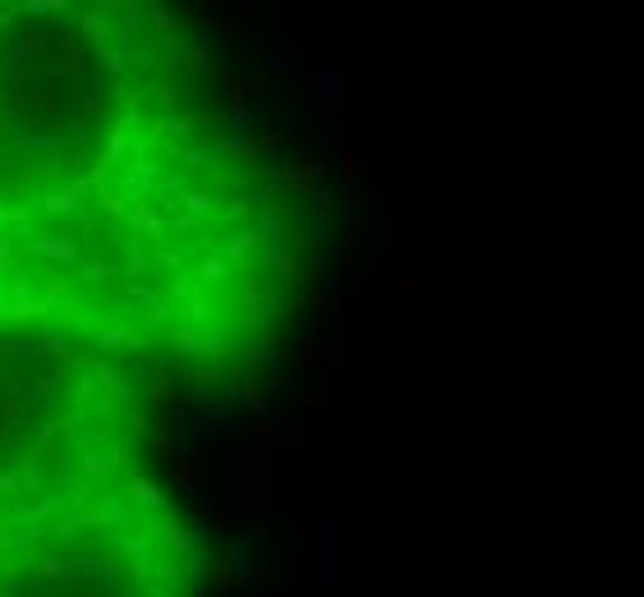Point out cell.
Instances as JSON below:
<instances>
[{
    "mask_svg": "<svg viewBox=\"0 0 644 597\" xmlns=\"http://www.w3.org/2000/svg\"><path fill=\"white\" fill-rule=\"evenodd\" d=\"M28 243H33L37 258H51V262H74V253H79V248H74V239H65V234H42V239L33 234Z\"/></svg>",
    "mask_w": 644,
    "mask_h": 597,
    "instance_id": "cell-1",
    "label": "cell"
},
{
    "mask_svg": "<svg viewBox=\"0 0 644 597\" xmlns=\"http://www.w3.org/2000/svg\"><path fill=\"white\" fill-rule=\"evenodd\" d=\"M129 496H134V501H139V505H152V510H161V515H175V505L166 501V496H161V492H157V487H152V483H143V478H139V483L129 487Z\"/></svg>",
    "mask_w": 644,
    "mask_h": 597,
    "instance_id": "cell-2",
    "label": "cell"
},
{
    "mask_svg": "<svg viewBox=\"0 0 644 597\" xmlns=\"http://www.w3.org/2000/svg\"><path fill=\"white\" fill-rule=\"evenodd\" d=\"M111 464H115V459H106V455H83V464H79V478H87V483H97V478H106V473H111Z\"/></svg>",
    "mask_w": 644,
    "mask_h": 597,
    "instance_id": "cell-3",
    "label": "cell"
},
{
    "mask_svg": "<svg viewBox=\"0 0 644 597\" xmlns=\"http://www.w3.org/2000/svg\"><path fill=\"white\" fill-rule=\"evenodd\" d=\"M83 37H87V42H97V51H106V18L102 14H87L83 18Z\"/></svg>",
    "mask_w": 644,
    "mask_h": 597,
    "instance_id": "cell-4",
    "label": "cell"
},
{
    "mask_svg": "<svg viewBox=\"0 0 644 597\" xmlns=\"http://www.w3.org/2000/svg\"><path fill=\"white\" fill-rule=\"evenodd\" d=\"M102 386L111 390V400H129L134 390H129V381H124L120 373H111V368H102Z\"/></svg>",
    "mask_w": 644,
    "mask_h": 597,
    "instance_id": "cell-5",
    "label": "cell"
},
{
    "mask_svg": "<svg viewBox=\"0 0 644 597\" xmlns=\"http://www.w3.org/2000/svg\"><path fill=\"white\" fill-rule=\"evenodd\" d=\"M318 92H322V106H336L340 102V78L336 74H322L318 78Z\"/></svg>",
    "mask_w": 644,
    "mask_h": 597,
    "instance_id": "cell-6",
    "label": "cell"
},
{
    "mask_svg": "<svg viewBox=\"0 0 644 597\" xmlns=\"http://www.w3.org/2000/svg\"><path fill=\"white\" fill-rule=\"evenodd\" d=\"M28 14H65V9H70V5H65V0H28Z\"/></svg>",
    "mask_w": 644,
    "mask_h": 597,
    "instance_id": "cell-7",
    "label": "cell"
},
{
    "mask_svg": "<svg viewBox=\"0 0 644 597\" xmlns=\"http://www.w3.org/2000/svg\"><path fill=\"white\" fill-rule=\"evenodd\" d=\"M46 207L51 212H83V202L74 193H55V198H46Z\"/></svg>",
    "mask_w": 644,
    "mask_h": 597,
    "instance_id": "cell-8",
    "label": "cell"
},
{
    "mask_svg": "<svg viewBox=\"0 0 644 597\" xmlns=\"http://www.w3.org/2000/svg\"><path fill=\"white\" fill-rule=\"evenodd\" d=\"M106 276H115V267H102V262H97V267H87V271H83V280H87V285H102Z\"/></svg>",
    "mask_w": 644,
    "mask_h": 597,
    "instance_id": "cell-9",
    "label": "cell"
},
{
    "mask_svg": "<svg viewBox=\"0 0 644 597\" xmlns=\"http://www.w3.org/2000/svg\"><path fill=\"white\" fill-rule=\"evenodd\" d=\"M148 395H152V400H166V395H171V386H166V377H152V381H148Z\"/></svg>",
    "mask_w": 644,
    "mask_h": 597,
    "instance_id": "cell-10",
    "label": "cell"
},
{
    "mask_svg": "<svg viewBox=\"0 0 644 597\" xmlns=\"http://www.w3.org/2000/svg\"><path fill=\"white\" fill-rule=\"evenodd\" d=\"M9 267H14V243L0 239V271H9Z\"/></svg>",
    "mask_w": 644,
    "mask_h": 597,
    "instance_id": "cell-11",
    "label": "cell"
},
{
    "mask_svg": "<svg viewBox=\"0 0 644 597\" xmlns=\"http://www.w3.org/2000/svg\"><path fill=\"white\" fill-rule=\"evenodd\" d=\"M97 340H102L106 349H115V345H124V331H102V336H97Z\"/></svg>",
    "mask_w": 644,
    "mask_h": 597,
    "instance_id": "cell-12",
    "label": "cell"
},
{
    "mask_svg": "<svg viewBox=\"0 0 644 597\" xmlns=\"http://www.w3.org/2000/svg\"><path fill=\"white\" fill-rule=\"evenodd\" d=\"M9 225H14V207H0V239H5Z\"/></svg>",
    "mask_w": 644,
    "mask_h": 597,
    "instance_id": "cell-13",
    "label": "cell"
},
{
    "mask_svg": "<svg viewBox=\"0 0 644 597\" xmlns=\"http://www.w3.org/2000/svg\"><path fill=\"white\" fill-rule=\"evenodd\" d=\"M87 395H92V381H87V377L74 381V400H87Z\"/></svg>",
    "mask_w": 644,
    "mask_h": 597,
    "instance_id": "cell-14",
    "label": "cell"
},
{
    "mask_svg": "<svg viewBox=\"0 0 644 597\" xmlns=\"http://www.w3.org/2000/svg\"><path fill=\"white\" fill-rule=\"evenodd\" d=\"M175 478H180V487H184V492L193 496V473H189V469H180V473H175Z\"/></svg>",
    "mask_w": 644,
    "mask_h": 597,
    "instance_id": "cell-15",
    "label": "cell"
},
{
    "mask_svg": "<svg viewBox=\"0 0 644 597\" xmlns=\"http://www.w3.org/2000/svg\"><path fill=\"white\" fill-rule=\"evenodd\" d=\"M14 487H18V478H14V473H0V492H14Z\"/></svg>",
    "mask_w": 644,
    "mask_h": 597,
    "instance_id": "cell-16",
    "label": "cell"
},
{
    "mask_svg": "<svg viewBox=\"0 0 644 597\" xmlns=\"http://www.w3.org/2000/svg\"><path fill=\"white\" fill-rule=\"evenodd\" d=\"M5 14H9V9H0V33H5V23H9V18H5Z\"/></svg>",
    "mask_w": 644,
    "mask_h": 597,
    "instance_id": "cell-17",
    "label": "cell"
}]
</instances>
